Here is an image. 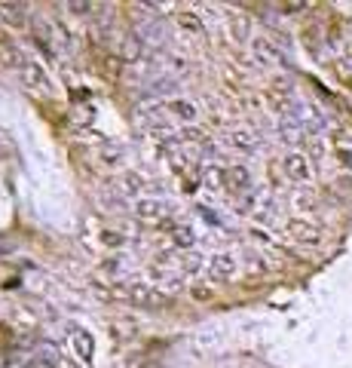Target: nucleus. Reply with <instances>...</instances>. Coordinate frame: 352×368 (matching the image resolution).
Here are the masks:
<instances>
[{"mask_svg":"<svg viewBox=\"0 0 352 368\" xmlns=\"http://www.w3.org/2000/svg\"><path fill=\"white\" fill-rule=\"evenodd\" d=\"M282 172H285V178L288 181H294L300 184V188H306L309 181H313V163H309L304 153H288V157L282 160Z\"/></svg>","mask_w":352,"mask_h":368,"instance_id":"1","label":"nucleus"},{"mask_svg":"<svg viewBox=\"0 0 352 368\" xmlns=\"http://www.w3.org/2000/svg\"><path fill=\"white\" fill-rule=\"evenodd\" d=\"M224 188L236 193V197H245V193H252V172L248 166H224Z\"/></svg>","mask_w":352,"mask_h":368,"instance_id":"2","label":"nucleus"},{"mask_svg":"<svg viewBox=\"0 0 352 368\" xmlns=\"http://www.w3.org/2000/svg\"><path fill=\"white\" fill-rule=\"evenodd\" d=\"M169 203L165 200H160V197H141V200H135V206H132V212H135V218H141V221H162L165 215H169Z\"/></svg>","mask_w":352,"mask_h":368,"instance_id":"3","label":"nucleus"},{"mask_svg":"<svg viewBox=\"0 0 352 368\" xmlns=\"http://www.w3.org/2000/svg\"><path fill=\"white\" fill-rule=\"evenodd\" d=\"M236 270H239V258L230 252H221V255H214V258L209 261V276H212V282H224V280H233Z\"/></svg>","mask_w":352,"mask_h":368,"instance_id":"4","label":"nucleus"},{"mask_svg":"<svg viewBox=\"0 0 352 368\" xmlns=\"http://www.w3.org/2000/svg\"><path fill=\"white\" fill-rule=\"evenodd\" d=\"M252 49H254L257 61H264V65H285V53H282V46H279L273 37H254Z\"/></svg>","mask_w":352,"mask_h":368,"instance_id":"5","label":"nucleus"},{"mask_svg":"<svg viewBox=\"0 0 352 368\" xmlns=\"http://www.w3.org/2000/svg\"><path fill=\"white\" fill-rule=\"evenodd\" d=\"M126 295L141 307H162L165 301H169V295L165 292H157V289H150V285H144V282H129Z\"/></svg>","mask_w":352,"mask_h":368,"instance_id":"6","label":"nucleus"},{"mask_svg":"<svg viewBox=\"0 0 352 368\" xmlns=\"http://www.w3.org/2000/svg\"><path fill=\"white\" fill-rule=\"evenodd\" d=\"M162 111H165V117H175V120H181V123H193L196 117H200L196 101H187V98H169V101H162Z\"/></svg>","mask_w":352,"mask_h":368,"instance_id":"7","label":"nucleus"},{"mask_svg":"<svg viewBox=\"0 0 352 368\" xmlns=\"http://www.w3.org/2000/svg\"><path fill=\"white\" fill-rule=\"evenodd\" d=\"M288 237H291L294 242H304V245H316L319 240H322V228H316V224L309 221H288Z\"/></svg>","mask_w":352,"mask_h":368,"instance_id":"8","label":"nucleus"},{"mask_svg":"<svg viewBox=\"0 0 352 368\" xmlns=\"http://www.w3.org/2000/svg\"><path fill=\"white\" fill-rule=\"evenodd\" d=\"M19 77H22V83L25 86H31V89H49V77H46V71L37 65V61H31V58H25L22 61V68H19Z\"/></svg>","mask_w":352,"mask_h":368,"instance_id":"9","label":"nucleus"},{"mask_svg":"<svg viewBox=\"0 0 352 368\" xmlns=\"http://www.w3.org/2000/svg\"><path fill=\"white\" fill-rule=\"evenodd\" d=\"M141 190H144V178L138 172H126L113 181V193L117 197H126V200H141Z\"/></svg>","mask_w":352,"mask_h":368,"instance_id":"10","label":"nucleus"},{"mask_svg":"<svg viewBox=\"0 0 352 368\" xmlns=\"http://www.w3.org/2000/svg\"><path fill=\"white\" fill-rule=\"evenodd\" d=\"M227 141H230L233 148H239V150H254L257 148V136L248 126H239V129H233L230 136H227Z\"/></svg>","mask_w":352,"mask_h":368,"instance_id":"11","label":"nucleus"},{"mask_svg":"<svg viewBox=\"0 0 352 368\" xmlns=\"http://www.w3.org/2000/svg\"><path fill=\"white\" fill-rule=\"evenodd\" d=\"M40 362H46L49 368H74V365L65 359V356L58 353L56 344H43V347H40Z\"/></svg>","mask_w":352,"mask_h":368,"instance_id":"12","label":"nucleus"},{"mask_svg":"<svg viewBox=\"0 0 352 368\" xmlns=\"http://www.w3.org/2000/svg\"><path fill=\"white\" fill-rule=\"evenodd\" d=\"M175 22H178V28L184 31V34H202L200 16L190 13V9H181V13H175Z\"/></svg>","mask_w":352,"mask_h":368,"instance_id":"13","label":"nucleus"},{"mask_svg":"<svg viewBox=\"0 0 352 368\" xmlns=\"http://www.w3.org/2000/svg\"><path fill=\"white\" fill-rule=\"evenodd\" d=\"M172 242L178 245V249L190 252V245L196 242V233H193V228H187V224H178V228L172 230Z\"/></svg>","mask_w":352,"mask_h":368,"instance_id":"14","label":"nucleus"},{"mask_svg":"<svg viewBox=\"0 0 352 368\" xmlns=\"http://www.w3.org/2000/svg\"><path fill=\"white\" fill-rule=\"evenodd\" d=\"M202 184H205L209 190L224 188V166H205V169H202Z\"/></svg>","mask_w":352,"mask_h":368,"instance_id":"15","label":"nucleus"},{"mask_svg":"<svg viewBox=\"0 0 352 368\" xmlns=\"http://www.w3.org/2000/svg\"><path fill=\"white\" fill-rule=\"evenodd\" d=\"M74 347L80 359H92V337L86 332H74Z\"/></svg>","mask_w":352,"mask_h":368,"instance_id":"16","label":"nucleus"},{"mask_svg":"<svg viewBox=\"0 0 352 368\" xmlns=\"http://www.w3.org/2000/svg\"><path fill=\"white\" fill-rule=\"evenodd\" d=\"M0 9H6V19L9 22H25V4H0Z\"/></svg>","mask_w":352,"mask_h":368,"instance_id":"17","label":"nucleus"},{"mask_svg":"<svg viewBox=\"0 0 352 368\" xmlns=\"http://www.w3.org/2000/svg\"><path fill=\"white\" fill-rule=\"evenodd\" d=\"M184 270H190V273H196L202 267V255H196V252H184Z\"/></svg>","mask_w":352,"mask_h":368,"instance_id":"18","label":"nucleus"},{"mask_svg":"<svg viewBox=\"0 0 352 368\" xmlns=\"http://www.w3.org/2000/svg\"><path fill=\"white\" fill-rule=\"evenodd\" d=\"M230 34L236 40H245L248 37V22H245V19H233V22H230Z\"/></svg>","mask_w":352,"mask_h":368,"instance_id":"19","label":"nucleus"},{"mask_svg":"<svg viewBox=\"0 0 352 368\" xmlns=\"http://www.w3.org/2000/svg\"><path fill=\"white\" fill-rule=\"evenodd\" d=\"M61 6L71 9V13H80V16H86V13H92V9H95L92 4H61Z\"/></svg>","mask_w":352,"mask_h":368,"instance_id":"20","label":"nucleus"}]
</instances>
